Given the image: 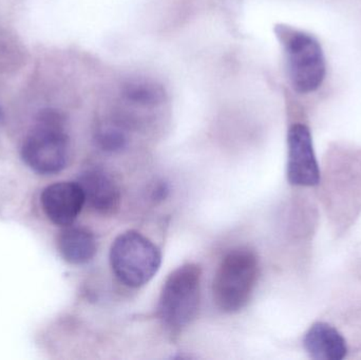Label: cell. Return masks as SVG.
<instances>
[{"mask_svg": "<svg viewBox=\"0 0 361 360\" xmlns=\"http://www.w3.org/2000/svg\"><path fill=\"white\" fill-rule=\"evenodd\" d=\"M68 151L69 137L63 114L55 109L42 110L21 148L25 164L40 175H54L65 168Z\"/></svg>", "mask_w": 361, "mask_h": 360, "instance_id": "1", "label": "cell"}, {"mask_svg": "<svg viewBox=\"0 0 361 360\" xmlns=\"http://www.w3.org/2000/svg\"><path fill=\"white\" fill-rule=\"evenodd\" d=\"M258 275V258L254 252L235 249L227 253L212 283L216 306L225 313L241 311L252 297Z\"/></svg>", "mask_w": 361, "mask_h": 360, "instance_id": "2", "label": "cell"}, {"mask_svg": "<svg viewBox=\"0 0 361 360\" xmlns=\"http://www.w3.org/2000/svg\"><path fill=\"white\" fill-rule=\"evenodd\" d=\"M160 249L141 232L128 230L116 237L110 249L112 272L123 285L133 289L149 283L160 270Z\"/></svg>", "mask_w": 361, "mask_h": 360, "instance_id": "3", "label": "cell"}, {"mask_svg": "<svg viewBox=\"0 0 361 360\" xmlns=\"http://www.w3.org/2000/svg\"><path fill=\"white\" fill-rule=\"evenodd\" d=\"M201 300V270L185 264L173 271L163 285L158 316L163 325L178 332L187 327L199 312Z\"/></svg>", "mask_w": 361, "mask_h": 360, "instance_id": "4", "label": "cell"}, {"mask_svg": "<svg viewBox=\"0 0 361 360\" xmlns=\"http://www.w3.org/2000/svg\"><path fill=\"white\" fill-rule=\"evenodd\" d=\"M288 76L295 90L311 93L322 86L326 76V61L319 42L303 32L281 30Z\"/></svg>", "mask_w": 361, "mask_h": 360, "instance_id": "5", "label": "cell"}, {"mask_svg": "<svg viewBox=\"0 0 361 360\" xmlns=\"http://www.w3.org/2000/svg\"><path fill=\"white\" fill-rule=\"evenodd\" d=\"M288 179L295 186H315L319 183L320 171L314 152L309 128L293 125L288 130Z\"/></svg>", "mask_w": 361, "mask_h": 360, "instance_id": "6", "label": "cell"}, {"mask_svg": "<svg viewBox=\"0 0 361 360\" xmlns=\"http://www.w3.org/2000/svg\"><path fill=\"white\" fill-rule=\"evenodd\" d=\"M40 203L51 222L66 228L75 221L86 200L80 184L59 182L44 188Z\"/></svg>", "mask_w": 361, "mask_h": 360, "instance_id": "7", "label": "cell"}, {"mask_svg": "<svg viewBox=\"0 0 361 360\" xmlns=\"http://www.w3.org/2000/svg\"><path fill=\"white\" fill-rule=\"evenodd\" d=\"M78 183L84 192L86 203L97 213L111 216L120 209V188L103 169H87L80 173Z\"/></svg>", "mask_w": 361, "mask_h": 360, "instance_id": "8", "label": "cell"}, {"mask_svg": "<svg viewBox=\"0 0 361 360\" xmlns=\"http://www.w3.org/2000/svg\"><path fill=\"white\" fill-rule=\"evenodd\" d=\"M305 350L318 360H341L347 356L345 338L328 323H315L305 337Z\"/></svg>", "mask_w": 361, "mask_h": 360, "instance_id": "9", "label": "cell"}, {"mask_svg": "<svg viewBox=\"0 0 361 360\" xmlns=\"http://www.w3.org/2000/svg\"><path fill=\"white\" fill-rule=\"evenodd\" d=\"M57 245L61 257L74 266L88 263L97 254V240L92 232L84 228L66 226Z\"/></svg>", "mask_w": 361, "mask_h": 360, "instance_id": "10", "label": "cell"}, {"mask_svg": "<svg viewBox=\"0 0 361 360\" xmlns=\"http://www.w3.org/2000/svg\"><path fill=\"white\" fill-rule=\"evenodd\" d=\"M125 97L130 103L141 106L157 105L164 97L163 89L154 82L135 80L126 86Z\"/></svg>", "mask_w": 361, "mask_h": 360, "instance_id": "11", "label": "cell"}, {"mask_svg": "<svg viewBox=\"0 0 361 360\" xmlns=\"http://www.w3.org/2000/svg\"><path fill=\"white\" fill-rule=\"evenodd\" d=\"M97 143L104 151H120L126 146L127 137L118 127H102L97 133Z\"/></svg>", "mask_w": 361, "mask_h": 360, "instance_id": "12", "label": "cell"}, {"mask_svg": "<svg viewBox=\"0 0 361 360\" xmlns=\"http://www.w3.org/2000/svg\"><path fill=\"white\" fill-rule=\"evenodd\" d=\"M1 118H2V113H1V110H0V120H1Z\"/></svg>", "mask_w": 361, "mask_h": 360, "instance_id": "13", "label": "cell"}]
</instances>
